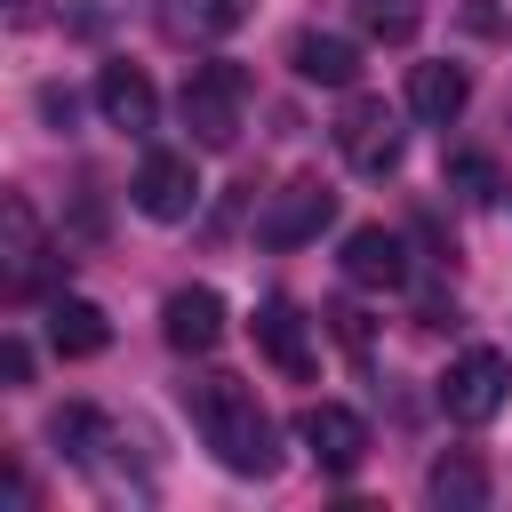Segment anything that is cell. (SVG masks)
Wrapping results in <instances>:
<instances>
[{"label": "cell", "instance_id": "8", "mask_svg": "<svg viewBox=\"0 0 512 512\" xmlns=\"http://www.w3.org/2000/svg\"><path fill=\"white\" fill-rule=\"evenodd\" d=\"M96 112H104V128L144 136V128L160 120V88H152L136 64H104V72H96Z\"/></svg>", "mask_w": 512, "mask_h": 512}, {"label": "cell", "instance_id": "3", "mask_svg": "<svg viewBox=\"0 0 512 512\" xmlns=\"http://www.w3.org/2000/svg\"><path fill=\"white\" fill-rule=\"evenodd\" d=\"M504 400H512V360L496 344H472L448 360V376H440L448 424H488V416H504Z\"/></svg>", "mask_w": 512, "mask_h": 512}, {"label": "cell", "instance_id": "21", "mask_svg": "<svg viewBox=\"0 0 512 512\" xmlns=\"http://www.w3.org/2000/svg\"><path fill=\"white\" fill-rule=\"evenodd\" d=\"M0 384H32V352H24V336H0Z\"/></svg>", "mask_w": 512, "mask_h": 512}, {"label": "cell", "instance_id": "19", "mask_svg": "<svg viewBox=\"0 0 512 512\" xmlns=\"http://www.w3.org/2000/svg\"><path fill=\"white\" fill-rule=\"evenodd\" d=\"M440 176H448V192H456V200H472V208H488V200L504 192L496 160H488V152H472V144H456V152L440 160Z\"/></svg>", "mask_w": 512, "mask_h": 512}, {"label": "cell", "instance_id": "6", "mask_svg": "<svg viewBox=\"0 0 512 512\" xmlns=\"http://www.w3.org/2000/svg\"><path fill=\"white\" fill-rule=\"evenodd\" d=\"M128 200H136L152 224H184V216L200 208V168H192V152H144Z\"/></svg>", "mask_w": 512, "mask_h": 512}, {"label": "cell", "instance_id": "15", "mask_svg": "<svg viewBox=\"0 0 512 512\" xmlns=\"http://www.w3.org/2000/svg\"><path fill=\"white\" fill-rule=\"evenodd\" d=\"M464 104H472V72H464V64H416V72H408V112H416V120L448 128Z\"/></svg>", "mask_w": 512, "mask_h": 512}, {"label": "cell", "instance_id": "2", "mask_svg": "<svg viewBox=\"0 0 512 512\" xmlns=\"http://www.w3.org/2000/svg\"><path fill=\"white\" fill-rule=\"evenodd\" d=\"M184 128H192V144H208V152H224L232 136H240V112H248V72L240 64H192L184 72Z\"/></svg>", "mask_w": 512, "mask_h": 512}, {"label": "cell", "instance_id": "18", "mask_svg": "<svg viewBox=\"0 0 512 512\" xmlns=\"http://www.w3.org/2000/svg\"><path fill=\"white\" fill-rule=\"evenodd\" d=\"M48 440H56V456H72V464H96V456L112 448V424H104L88 400H64V408L48 416Z\"/></svg>", "mask_w": 512, "mask_h": 512}, {"label": "cell", "instance_id": "11", "mask_svg": "<svg viewBox=\"0 0 512 512\" xmlns=\"http://www.w3.org/2000/svg\"><path fill=\"white\" fill-rule=\"evenodd\" d=\"M160 336H168L176 352H216V344H224V296H216V288H176V296L160 304Z\"/></svg>", "mask_w": 512, "mask_h": 512}, {"label": "cell", "instance_id": "20", "mask_svg": "<svg viewBox=\"0 0 512 512\" xmlns=\"http://www.w3.org/2000/svg\"><path fill=\"white\" fill-rule=\"evenodd\" d=\"M352 16H360V32L368 40H416V0H352Z\"/></svg>", "mask_w": 512, "mask_h": 512}, {"label": "cell", "instance_id": "1", "mask_svg": "<svg viewBox=\"0 0 512 512\" xmlns=\"http://www.w3.org/2000/svg\"><path fill=\"white\" fill-rule=\"evenodd\" d=\"M184 416H192V432L208 440V456H216L224 472L264 480V472L280 464V424H272V408L256 400V384L208 368V376L184 384Z\"/></svg>", "mask_w": 512, "mask_h": 512}, {"label": "cell", "instance_id": "12", "mask_svg": "<svg viewBox=\"0 0 512 512\" xmlns=\"http://www.w3.org/2000/svg\"><path fill=\"white\" fill-rule=\"evenodd\" d=\"M256 352L280 368V376H312V328H304V312L288 304V296H272V304H256Z\"/></svg>", "mask_w": 512, "mask_h": 512}, {"label": "cell", "instance_id": "13", "mask_svg": "<svg viewBox=\"0 0 512 512\" xmlns=\"http://www.w3.org/2000/svg\"><path fill=\"white\" fill-rule=\"evenodd\" d=\"M488 464L472 456V448H448V456H432V472H424V504L432 512H480L488 504Z\"/></svg>", "mask_w": 512, "mask_h": 512}, {"label": "cell", "instance_id": "10", "mask_svg": "<svg viewBox=\"0 0 512 512\" xmlns=\"http://www.w3.org/2000/svg\"><path fill=\"white\" fill-rule=\"evenodd\" d=\"M344 280H352V288H400V280H408V240L384 232V224L344 232Z\"/></svg>", "mask_w": 512, "mask_h": 512}, {"label": "cell", "instance_id": "5", "mask_svg": "<svg viewBox=\"0 0 512 512\" xmlns=\"http://www.w3.org/2000/svg\"><path fill=\"white\" fill-rule=\"evenodd\" d=\"M336 152H344L352 176H392V168H400V128H392V112H384L376 96H352V104L336 112Z\"/></svg>", "mask_w": 512, "mask_h": 512}, {"label": "cell", "instance_id": "17", "mask_svg": "<svg viewBox=\"0 0 512 512\" xmlns=\"http://www.w3.org/2000/svg\"><path fill=\"white\" fill-rule=\"evenodd\" d=\"M48 344H56L64 360H96V352L112 344L104 304H88V296H56V304H48Z\"/></svg>", "mask_w": 512, "mask_h": 512}, {"label": "cell", "instance_id": "16", "mask_svg": "<svg viewBox=\"0 0 512 512\" xmlns=\"http://www.w3.org/2000/svg\"><path fill=\"white\" fill-rule=\"evenodd\" d=\"M0 232H8V248H0V256H8V296H32V288H40V256H48V248H40L32 200L8 192V200H0Z\"/></svg>", "mask_w": 512, "mask_h": 512}, {"label": "cell", "instance_id": "14", "mask_svg": "<svg viewBox=\"0 0 512 512\" xmlns=\"http://www.w3.org/2000/svg\"><path fill=\"white\" fill-rule=\"evenodd\" d=\"M288 72L312 80V88H352L360 80V48L336 40V32H296L288 40Z\"/></svg>", "mask_w": 512, "mask_h": 512}, {"label": "cell", "instance_id": "7", "mask_svg": "<svg viewBox=\"0 0 512 512\" xmlns=\"http://www.w3.org/2000/svg\"><path fill=\"white\" fill-rule=\"evenodd\" d=\"M296 440L312 448L320 472H360V464H368V424H360V408H344V400H312V408L296 416Z\"/></svg>", "mask_w": 512, "mask_h": 512}, {"label": "cell", "instance_id": "9", "mask_svg": "<svg viewBox=\"0 0 512 512\" xmlns=\"http://www.w3.org/2000/svg\"><path fill=\"white\" fill-rule=\"evenodd\" d=\"M152 24L176 48H208V40H224V32L248 24V0H152Z\"/></svg>", "mask_w": 512, "mask_h": 512}, {"label": "cell", "instance_id": "4", "mask_svg": "<svg viewBox=\"0 0 512 512\" xmlns=\"http://www.w3.org/2000/svg\"><path fill=\"white\" fill-rule=\"evenodd\" d=\"M328 216H336V192H328L320 176H288V184L256 208V240H264V248H304V240H320Z\"/></svg>", "mask_w": 512, "mask_h": 512}]
</instances>
